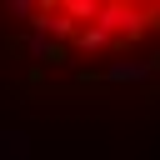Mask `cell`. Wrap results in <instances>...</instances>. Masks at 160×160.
Here are the masks:
<instances>
[{"mask_svg":"<svg viewBox=\"0 0 160 160\" xmlns=\"http://www.w3.org/2000/svg\"><path fill=\"white\" fill-rule=\"evenodd\" d=\"M75 45H80V50H90V55H100V50H115L120 40H115V35H105L100 25H85V30H75Z\"/></svg>","mask_w":160,"mask_h":160,"instance_id":"cell-3","label":"cell"},{"mask_svg":"<svg viewBox=\"0 0 160 160\" xmlns=\"http://www.w3.org/2000/svg\"><path fill=\"white\" fill-rule=\"evenodd\" d=\"M25 55H30V60H45V65H60V60H65V50H60L55 40H45V35H35V30L25 35Z\"/></svg>","mask_w":160,"mask_h":160,"instance_id":"cell-2","label":"cell"},{"mask_svg":"<svg viewBox=\"0 0 160 160\" xmlns=\"http://www.w3.org/2000/svg\"><path fill=\"white\" fill-rule=\"evenodd\" d=\"M5 15H20V20H25V15H35V5H30V0H10Z\"/></svg>","mask_w":160,"mask_h":160,"instance_id":"cell-5","label":"cell"},{"mask_svg":"<svg viewBox=\"0 0 160 160\" xmlns=\"http://www.w3.org/2000/svg\"><path fill=\"white\" fill-rule=\"evenodd\" d=\"M0 155H25V135H20V130L0 135Z\"/></svg>","mask_w":160,"mask_h":160,"instance_id":"cell-4","label":"cell"},{"mask_svg":"<svg viewBox=\"0 0 160 160\" xmlns=\"http://www.w3.org/2000/svg\"><path fill=\"white\" fill-rule=\"evenodd\" d=\"M100 75H105V80H150L155 65H150V60H110Z\"/></svg>","mask_w":160,"mask_h":160,"instance_id":"cell-1","label":"cell"}]
</instances>
